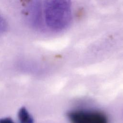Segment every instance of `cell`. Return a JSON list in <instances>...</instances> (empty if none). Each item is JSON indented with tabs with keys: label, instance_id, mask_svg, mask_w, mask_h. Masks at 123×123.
I'll use <instances>...</instances> for the list:
<instances>
[{
	"label": "cell",
	"instance_id": "6da1fadb",
	"mask_svg": "<svg viewBox=\"0 0 123 123\" xmlns=\"http://www.w3.org/2000/svg\"><path fill=\"white\" fill-rule=\"evenodd\" d=\"M45 20L47 26L54 31L66 28L72 19L70 0H45Z\"/></svg>",
	"mask_w": 123,
	"mask_h": 123
},
{
	"label": "cell",
	"instance_id": "7a4b0ae2",
	"mask_svg": "<svg viewBox=\"0 0 123 123\" xmlns=\"http://www.w3.org/2000/svg\"><path fill=\"white\" fill-rule=\"evenodd\" d=\"M67 116L71 123H108L106 115L97 111H72Z\"/></svg>",
	"mask_w": 123,
	"mask_h": 123
},
{
	"label": "cell",
	"instance_id": "3957f363",
	"mask_svg": "<svg viewBox=\"0 0 123 123\" xmlns=\"http://www.w3.org/2000/svg\"><path fill=\"white\" fill-rule=\"evenodd\" d=\"M27 7V18L34 27L40 26L41 21V7L39 0H32Z\"/></svg>",
	"mask_w": 123,
	"mask_h": 123
},
{
	"label": "cell",
	"instance_id": "277c9868",
	"mask_svg": "<svg viewBox=\"0 0 123 123\" xmlns=\"http://www.w3.org/2000/svg\"><path fill=\"white\" fill-rule=\"evenodd\" d=\"M20 123H34V120L25 107H22L18 113Z\"/></svg>",
	"mask_w": 123,
	"mask_h": 123
},
{
	"label": "cell",
	"instance_id": "5b68a950",
	"mask_svg": "<svg viewBox=\"0 0 123 123\" xmlns=\"http://www.w3.org/2000/svg\"><path fill=\"white\" fill-rule=\"evenodd\" d=\"M7 25L5 20L0 15V34L3 33L7 29Z\"/></svg>",
	"mask_w": 123,
	"mask_h": 123
},
{
	"label": "cell",
	"instance_id": "8992f818",
	"mask_svg": "<svg viewBox=\"0 0 123 123\" xmlns=\"http://www.w3.org/2000/svg\"><path fill=\"white\" fill-rule=\"evenodd\" d=\"M0 123H14V122L11 118H5L0 119Z\"/></svg>",
	"mask_w": 123,
	"mask_h": 123
}]
</instances>
